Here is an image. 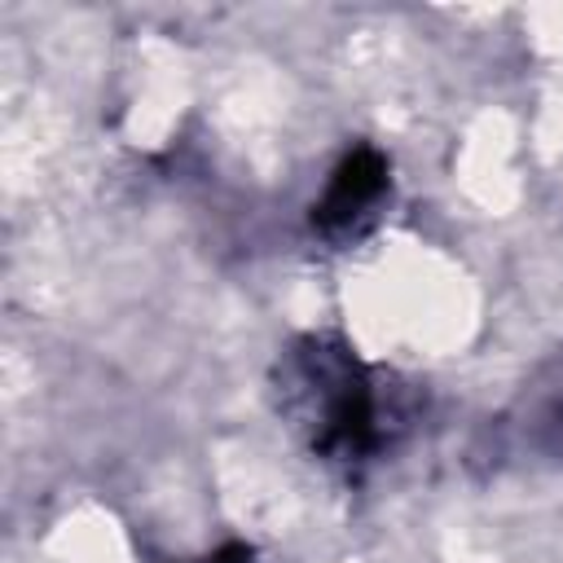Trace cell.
I'll use <instances>...</instances> for the list:
<instances>
[{
	"instance_id": "cell-1",
	"label": "cell",
	"mask_w": 563,
	"mask_h": 563,
	"mask_svg": "<svg viewBox=\"0 0 563 563\" xmlns=\"http://www.w3.org/2000/svg\"><path fill=\"white\" fill-rule=\"evenodd\" d=\"M383 185H387L383 158H378L374 150H356V154H347V158L339 163V172L330 176V189H325V198L317 202L312 220H317L321 229H339V224H347L352 216H361V211L383 194Z\"/></svg>"
},
{
	"instance_id": "cell-2",
	"label": "cell",
	"mask_w": 563,
	"mask_h": 563,
	"mask_svg": "<svg viewBox=\"0 0 563 563\" xmlns=\"http://www.w3.org/2000/svg\"><path fill=\"white\" fill-rule=\"evenodd\" d=\"M211 563H251V550H246V545H224Z\"/></svg>"
}]
</instances>
